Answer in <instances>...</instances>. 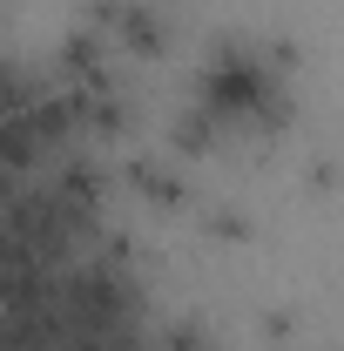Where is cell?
Masks as SVG:
<instances>
[{"label": "cell", "mask_w": 344, "mask_h": 351, "mask_svg": "<svg viewBox=\"0 0 344 351\" xmlns=\"http://www.w3.org/2000/svg\"><path fill=\"white\" fill-rule=\"evenodd\" d=\"M129 182H135V196L156 203V210H182L189 203V182L175 169H162V162H129Z\"/></svg>", "instance_id": "3"}, {"label": "cell", "mask_w": 344, "mask_h": 351, "mask_svg": "<svg viewBox=\"0 0 344 351\" xmlns=\"http://www.w3.org/2000/svg\"><path fill=\"white\" fill-rule=\"evenodd\" d=\"M203 230H210V237H223V243H243V237H250V217H243V210H210V217H203Z\"/></svg>", "instance_id": "4"}, {"label": "cell", "mask_w": 344, "mask_h": 351, "mask_svg": "<svg viewBox=\"0 0 344 351\" xmlns=\"http://www.w3.org/2000/svg\"><path fill=\"white\" fill-rule=\"evenodd\" d=\"M196 108L223 135H284L291 115H297L291 68L270 47H250V41H236V34H223L203 54V68H196Z\"/></svg>", "instance_id": "1"}, {"label": "cell", "mask_w": 344, "mask_h": 351, "mask_svg": "<svg viewBox=\"0 0 344 351\" xmlns=\"http://www.w3.org/2000/svg\"><path fill=\"white\" fill-rule=\"evenodd\" d=\"M263 338H277V345H284V338H291V311H270V317H263Z\"/></svg>", "instance_id": "5"}, {"label": "cell", "mask_w": 344, "mask_h": 351, "mask_svg": "<svg viewBox=\"0 0 344 351\" xmlns=\"http://www.w3.org/2000/svg\"><path fill=\"white\" fill-rule=\"evenodd\" d=\"M310 189H338V162H317L310 169Z\"/></svg>", "instance_id": "6"}, {"label": "cell", "mask_w": 344, "mask_h": 351, "mask_svg": "<svg viewBox=\"0 0 344 351\" xmlns=\"http://www.w3.org/2000/svg\"><path fill=\"white\" fill-rule=\"evenodd\" d=\"M88 27L115 47V54H129V61L169 54V21H162V7H149V0H95V7H88Z\"/></svg>", "instance_id": "2"}]
</instances>
